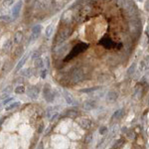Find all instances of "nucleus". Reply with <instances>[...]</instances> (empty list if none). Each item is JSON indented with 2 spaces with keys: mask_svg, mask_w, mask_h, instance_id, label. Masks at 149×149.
<instances>
[{
  "mask_svg": "<svg viewBox=\"0 0 149 149\" xmlns=\"http://www.w3.org/2000/svg\"><path fill=\"white\" fill-rule=\"evenodd\" d=\"M13 2H14V0H5V1H4V5L10 6L11 4H13Z\"/></svg>",
  "mask_w": 149,
  "mask_h": 149,
  "instance_id": "obj_32",
  "label": "nucleus"
},
{
  "mask_svg": "<svg viewBox=\"0 0 149 149\" xmlns=\"http://www.w3.org/2000/svg\"><path fill=\"white\" fill-rule=\"evenodd\" d=\"M99 88V86H96V87H88V88H83L81 89L82 93H85V94H89V93H93V92H96Z\"/></svg>",
  "mask_w": 149,
  "mask_h": 149,
  "instance_id": "obj_20",
  "label": "nucleus"
},
{
  "mask_svg": "<svg viewBox=\"0 0 149 149\" xmlns=\"http://www.w3.org/2000/svg\"><path fill=\"white\" fill-rule=\"evenodd\" d=\"M12 48H13V42H12V40H6V42L3 45V50L8 52V51H11Z\"/></svg>",
  "mask_w": 149,
  "mask_h": 149,
  "instance_id": "obj_13",
  "label": "nucleus"
},
{
  "mask_svg": "<svg viewBox=\"0 0 149 149\" xmlns=\"http://www.w3.org/2000/svg\"><path fill=\"white\" fill-rule=\"evenodd\" d=\"M59 117V113H55V114H53L51 117H50V120L51 121H53V120H56V119Z\"/></svg>",
  "mask_w": 149,
  "mask_h": 149,
  "instance_id": "obj_33",
  "label": "nucleus"
},
{
  "mask_svg": "<svg viewBox=\"0 0 149 149\" xmlns=\"http://www.w3.org/2000/svg\"><path fill=\"white\" fill-rule=\"evenodd\" d=\"M35 67L37 68V69H41V68H43L44 67V61L43 60L39 57V58H37L36 60H35Z\"/></svg>",
  "mask_w": 149,
  "mask_h": 149,
  "instance_id": "obj_18",
  "label": "nucleus"
},
{
  "mask_svg": "<svg viewBox=\"0 0 149 149\" xmlns=\"http://www.w3.org/2000/svg\"><path fill=\"white\" fill-rule=\"evenodd\" d=\"M77 115H78V111H76V110H68L67 114H66V116H68V117H76Z\"/></svg>",
  "mask_w": 149,
  "mask_h": 149,
  "instance_id": "obj_25",
  "label": "nucleus"
},
{
  "mask_svg": "<svg viewBox=\"0 0 149 149\" xmlns=\"http://www.w3.org/2000/svg\"><path fill=\"white\" fill-rule=\"evenodd\" d=\"M138 69L140 72H144L146 71V66H145V62H144V60H142V61H140L139 63V66H138Z\"/></svg>",
  "mask_w": 149,
  "mask_h": 149,
  "instance_id": "obj_26",
  "label": "nucleus"
},
{
  "mask_svg": "<svg viewBox=\"0 0 149 149\" xmlns=\"http://www.w3.org/2000/svg\"><path fill=\"white\" fill-rule=\"evenodd\" d=\"M43 129H44V123L41 122L40 125H39V128H38V133H41L43 131Z\"/></svg>",
  "mask_w": 149,
  "mask_h": 149,
  "instance_id": "obj_35",
  "label": "nucleus"
},
{
  "mask_svg": "<svg viewBox=\"0 0 149 149\" xmlns=\"http://www.w3.org/2000/svg\"><path fill=\"white\" fill-rule=\"evenodd\" d=\"M71 74H72V81L74 84L80 83V82H82L84 80V73L79 69H74L71 73Z\"/></svg>",
  "mask_w": 149,
  "mask_h": 149,
  "instance_id": "obj_1",
  "label": "nucleus"
},
{
  "mask_svg": "<svg viewBox=\"0 0 149 149\" xmlns=\"http://www.w3.org/2000/svg\"><path fill=\"white\" fill-rule=\"evenodd\" d=\"M39 92H40V89L37 87V86H31V87H29L27 89V95L30 98H32V99H36L39 96Z\"/></svg>",
  "mask_w": 149,
  "mask_h": 149,
  "instance_id": "obj_6",
  "label": "nucleus"
},
{
  "mask_svg": "<svg viewBox=\"0 0 149 149\" xmlns=\"http://www.w3.org/2000/svg\"><path fill=\"white\" fill-rule=\"evenodd\" d=\"M78 122H79V125H80L83 129H86V130H88L89 128L92 127V120H91V119H88V118L83 117V118L79 119Z\"/></svg>",
  "mask_w": 149,
  "mask_h": 149,
  "instance_id": "obj_5",
  "label": "nucleus"
},
{
  "mask_svg": "<svg viewBox=\"0 0 149 149\" xmlns=\"http://www.w3.org/2000/svg\"><path fill=\"white\" fill-rule=\"evenodd\" d=\"M138 1H142V0H138Z\"/></svg>",
  "mask_w": 149,
  "mask_h": 149,
  "instance_id": "obj_39",
  "label": "nucleus"
},
{
  "mask_svg": "<svg viewBox=\"0 0 149 149\" xmlns=\"http://www.w3.org/2000/svg\"><path fill=\"white\" fill-rule=\"evenodd\" d=\"M28 56H29V54H26V55H24L23 56V58L19 61V63H18V65L16 66V68H15V72H18L23 66H24V64L26 63V61H27V59H28Z\"/></svg>",
  "mask_w": 149,
  "mask_h": 149,
  "instance_id": "obj_11",
  "label": "nucleus"
},
{
  "mask_svg": "<svg viewBox=\"0 0 149 149\" xmlns=\"http://www.w3.org/2000/svg\"><path fill=\"white\" fill-rule=\"evenodd\" d=\"M63 94H64V97H65V99H66L68 104H74V97L72 96V95L69 92L64 91Z\"/></svg>",
  "mask_w": 149,
  "mask_h": 149,
  "instance_id": "obj_10",
  "label": "nucleus"
},
{
  "mask_svg": "<svg viewBox=\"0 0 149 149\" xmlns=\"http://www.w3.org/2000/svg\"><path fill=\"white\" fill-rule=\"evenodd\" d=\"M26 1H27V2H30V1H31V0H26Z\"/></svg>",
  "mask_w": 149,
  "mask_h": 149,
  "instance_id": "obj_38",
  "label": "nucleus"
},
{
  "mask_svg": "<svg viewBox=\"0 0 149 149\" xmlns=\"http://www.w3.org/2000/svg\"><path fill=\"white\" fill-rule=\"evenodd\" d=\"M124 114V109L123 108H120V109H117L114 111V113L112 114V117L111 119H113V120H118V119H121L122 116Z\"/></svg>",
  "mask_w": 149,
  "mask_h": 149,
  "instance_id": "obj_9",
  "label": "nucleus"
},
{
  "mask_svg": "<svg viewBox=\"0 0 149 149\" xmlns=\"http://www.w3.org/2000/svg\"><path fill=\"white\" fill-rule=\"evenodd\" d=\"M53 32H54V25L50 24V25L46 28V31H45V36H46L47 38H50V37L52 36Z\"/></svg>",
  "mask_w": 149,
  "mask_h": 149,
  "instance_id": "obj_15",
  "label": "nucleus"
},
{
  "mask_svg": "<svg viewBox=\"0 0 149 149\" xmlns=\"http://www.w3.org/2000/svg\"><path fill=\"white\" fill-rule=\"evenodd\" d=\"M93 139H94V135H93L92 133H88V134H86L85 137V144H91Z\"/></svg>",
  "mask_w": 149,
  "mask_h": 149,
  "instance_id": "obj_21",
  "label": "nucleus"
},
{
  "mask_svg": "<svg viewBox=\"0 0 149 149\" xmlns=\"http://www.w3.org/2000/svg\"><path fill=\"white\" fill-rule=\"evenodd\" d=\"M19 104H20V102H19V101L12 102V103L8 104V106L5 107V110H6V111H9V110H11V109H13V108H15V107H17V106H19Z\"/></svg>",
  "mask_w": 149,
  "mask_h": 149,
  "instance_id": "obj_19",
  "label": "nucleus"
},
{
  "mask_svg": "<svg viewBox=\"0 0 149 149\" xmlns=\"http://www.w3.org/2000/svg\"><path fill=\"white\" fill-rule=\"evenodd\" d=\"M12 99H13L12 97H9V98H5V99L3 100V103H4L5 106H6V104H8V102H10V101H11Z\"/></svg>",
  "mask_w": 149,
  "mask_h": 149,
  "instance_id": "obj_37",
  "label": "nucleus"
},
{
  "mask_svg": "<svg viewBox=\"0 0 149 149\" xmlns=\"http://www.w3.org/2000/svg\"><path fill=\"white\" fill-rule=\"evenodd\" d=\"M23 39V34L21 31H18L14 34V43H16V44H19Z\"/></svg>",
  "mask_w": 149,
  "mask_h": 149,
  "instance_id": "obj_14",
  "label": "nucleus"
},
{
  "mask_svg": "<svg viewBox=\"0 0 149 149\" xmlns=\"http://www.w3.org/2000/svg\"><path fill=\"white\" fill-rule=\"evenodd\" d=\"M144 62H145V66H146V71L147 70H149V56H147V57H145L144 59Z\"/></svg>",
  "mask_w": 149,
  "mask_h": 149,
  "instance_id": "obj_29",
  "label": "nucleus"
},
{
  "mask_svg": "<svg viewBox=\"0 0 149 149\" xmlns=\"http://www.w3.org/2000/svg\"><path fill=\"white\" fill-rule=\"evenodd\" d=\"M32 72H33L32 69H25V70H22V71H21V76H22V77L29 78V77L32 76V74H33Z\"/></svg>",
  "mask_w": 149,
  "mask_h": 149,
  "instance_id": "obj_17",
  "label": "nucleus"
},
{
  "mask_svg": "<svg viewBox=\"0 0 149 149\" xmlns=\"http://www.w3.org/2000/svg\"><path fill=\"white\" fill-rule=\"evenodd\" d=\"M135 69H136V65L135 64H132L129 68H128V70H127V76H131V74H134V72H135Z\"/></svg>",
  "mask_w": 149,
  "mask_h": 149,
  "instance_id": "obj_22",
  "label": "nucleus"
},
{
  "mask_svg": "<svg viewBox=\"0 0 149 149\" xmlns=\"http://www.w3.org/2000/svg\"><path fill=\"white\" fill-rule=\"evenodd\" d=\"M21 8H22V1H18L16 4L14 5V7L12 9V15H13L14 19H16L19 16V13H20Z\"/></svg>",
  "mask_w": 149,
  "mask_h": 149,
  "instance_id": "obj_7",
  "label": "nucleus"
},
{
  "mask_svg": "<svg viewBox=\"0 0 149 149\" xmlns=\"http://www.w3.org/2000/svg\"><path fill=\"white\" fill-rule=\"evenodd\" d=\"M11 91H12L11 86H7V88H5V89H4L3 93H4V94H8V95H9V94L11 93Z\"/></svg>",
  "mask_w": 149,
  "mask_h": 149,
  "instance_id": "obj_34",
  "label": "nucleus"
},
{
  "mask_svg": "<svg viewBox=\"0 0 149 149\" xmlns=\"http://www.w3.org/2000/svg\"><path fill=\"white\" fill-rule=\"evenodd\" d=\"M41 32H42V26H41L40 24L35 25V26L32 28L31 34H30V37H29L30 41H35V40L40 36Z\"/></svg>",
  "mask_w": 149,
  "mask_h": 149,
  "instance_id": "obj_3",
  "label": "nucleus"
},
{
  "mask_svg": "<svg viewBox=\"0 0 149 149\" xmlns=\"http://www.w3.org/2000/svg\"><path fill=\"white\" fill-rule=\"evenodd\" d=\"M25 92V87L24 85H18L16 88H15V94H17V95H21Z\"/></svg>",
  "mask_w": 149,
  "mask_h": 149,
  "instance_id": "obj_23",
  "label": "nucleus"
},
{
  "mask_svg": "<svg viewBox=\"0 0 149 149\" xmlns=\"http://www.w3.org/2000/svg\"><path fill=\"white\" fill-rule=\"evenodd\" d=\"M47 74H48V71L47 70H43L42 72H41V78L42 79H45L47 77Z\"/></svg>",
  "mask_w": 149,
  "mask_h": 149,
  "instance_id": "obj_31",
  "label": "nucleus"
},
{
  "mask_svg": "<svg viewBox=\"0 0 149 149\" xmlns=\"http://www.w3.org/2000/svg\"><path fill=\"white\" fill-rule=\"evenodd\" d=\"M97 106L96 104V101L95 99H88L86 101H85V103L83 104V108L86 111H89V110H93L95 109L96 107Z\"/></svg>",
  "mask_w": 149,
  "mask_h": 149,
  "instance_id": "obj_4",
  "label": "nucleus"
},
{
  "mask_svg": "<svg viewBox=\"0 0 149 149\" xmlns=\"http://www.w3.org/2000/svg\"><path fill=\"white\" fill-rule=\"evenodd\" d=\"M40 55H41V53H40L39 51H35V52L33 53V56H32V59H34V60H36L37 58H39V57H40Z\"/></svg>",
  "mask_w": 149,
  "mask_h": 149,
  "instance_id": "obj_30",
  "label": "nucleus"
},
{
  "mask_svg": "<svg viewBox=\"0 0 149 149\" xmlns=\"http://www.w3.org/2000/svg\"><path fill=\"white\" fill-rule=\"evenodd\" d=\"M0 20H1V21H4V22H6V23H9V22L12 21L11 17L8 16V15H3V16H1V17H0Z\"/></svg>",
  "mask_w": 149,
  "mask_h": 149,
  "instance_id": "obj_27",
  "label": "nucleus"
},
{
  "mask_svg": "<svg viewBox=\"0 0 149 149\" xmlns=\"http://www.w3.org/2000/svg\"><path fill=\"white\" fill-rule=\"evenodd\" d=\"M108 129L106 126H100L99 129H98V133L100 134V135H106V134L107 133Z\"/></svg>",
  "mask_w": 149,
  "mask_h": 149,
  "instance_id": "obj_24",
  "label": "nucleus"
},
{
  "mask_svg": "<svg viewBox=\"0 0 149 149\" xmlns=\"http://www.w3.org/2000/svg\"><path fill=\"white\" fill-rule=\"evenodd\" d=\"M14 54H15V57H20V56H22V54H23V48H21V47L17 48L16 50H15Z\"/></svg>",
  "mask_w": 149,
  "mask_h": 149,
  "instance_id": "obj_28",
  "label": "nucleus"
},
{
  "mask_svg": "<svg viewBox=\"0 0 149 149\" xmlns=\"http://www.w3.org/2000/svg\"><path fill=\"white\" fill-rule=\"evenodd\" d=\"M118 98V94L115 91H109L106 95V101L108 102H114Z\"/></svg>",
  "mask_w": 149,
  "mask_h": 149,
  "instance_id": "obj_8",
  "label": "nucleus"
},
{
  "mask_svg": "<svg viewBox=\"0 0 149 149\" xmlns=\"http://www.w3.org/2000/svg\"><path fill=\"white\" fill-rule=\"evenodd\" d=\"M123 144H124V139H118L113 143L111 149H120V147L123 146Z\"/></svg>",
  "mask_w": 149,
  "mask_h": 149,
  "instance_id": "obj_16",
  "label": "nucleus"
},
{
  "mask_svg": "<svg viewBox=\"0 0 149 149\" xmlns=\"http://www.w3.org/2000/svg\"><path fill=\"white\" fill-rule=\"evenodd\" d=\"M96 149H98V148H96ZM100 149H102V148H100Z\"/></svg>",
  "mask_w": 149,
  "mask_h": 149,
  "instance_id": "obj_41",
  "label": "nucleus"
},
{
  "mask_svg": "<svg viewBox=\"0 0 149 149\" xmlns=\"http://www.w3.org/2000/svg\"><path fill=\"white\" fill-rule=\"evenodd\" d=\"M44 98L46 99L48 102H52L55 99L54 92L52 91V88L50 87L49 85H45V88H44Z\"/></svg>",
  "mask_w": 149,
  "mask_h": 149,
  "instance_id": "obj_2",
  "label": "nucleus"
},
{
  "mask_svg": "<svg viewBox=\"0 0 149 149\" xmlns=\"http://www.w3.org/2000/svg\"><path fill=\"white\" fill-rule=\"evenodd\" d=\"M0 107H1V104H0Z\"/></svg>",
  "mask_w": 149,
  "mask_h": 149,
  "instance_id": "obj_40",
  "label": "nucleus"
},
{
  "mask_svg": "<svg viewBox=\"0 0 149 149\" xmlns=\"http://www.w3.org/2000/svg\"><path fill=\"white\" fill-rule=\"evenodd\" d=\"M141 95H142V87L139 86V85H137L135 87H134V91H133V96H134V97H136V98H140Z\"/></svg>",
  "mask_w": 149,
  "mask_h": 149,
  "instance_id": "obj_12",
  "label": "nucleus"
},
{
  "mask_svg": "<svg viewBox=\"0 0 149 149\" xmlns=\"http://www.w3.org/2000/svg\"><path fill=\"white\" fill-rule=\"evenodd\" d=\"M104 141H106V138H102L101 140H99V141H98V143H97V145H96V148H99V147H100V146L103 144V142H104Z\"/></svg>",
  "mask_w": 149,
  "mask_h": 149,
  "instance_id": "obj_36",
  "label": "nucleus"
}]
</instances>
